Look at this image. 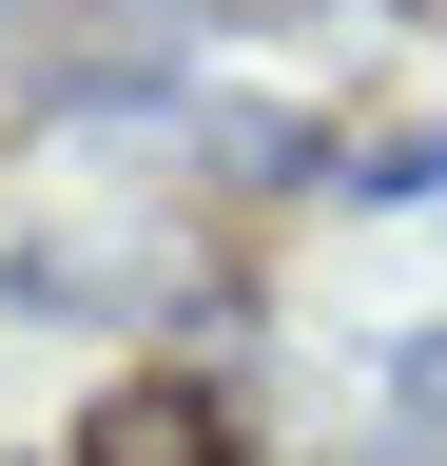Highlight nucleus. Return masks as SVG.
Returning a JSON list of instances; mask_svg holds the SVG:
<instances>
[]
</instances>
